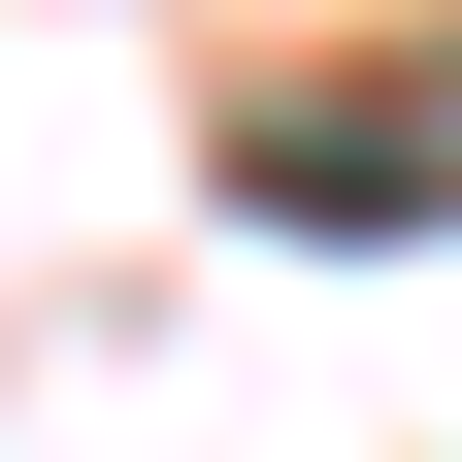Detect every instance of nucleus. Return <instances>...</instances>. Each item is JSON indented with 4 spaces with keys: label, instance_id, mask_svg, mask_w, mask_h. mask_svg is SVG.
<instances>
[{
    "label": "nucleus",
    "instance_id": "f257e3e1",
    "mask_svg": "<svg viewBox=\"0 0 462 462\" xmlns=\"http://www.w3.org/2000/svg\"><path fill=\"white\" fill-rule=\"evenodd\" d=\"M231 199H264V231H462V133H364V99H264V133H231Z\"/></svg>",
    "mask_w": 462,
    "mask_h": 462
}]
</instances>
